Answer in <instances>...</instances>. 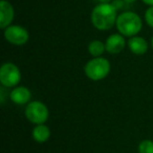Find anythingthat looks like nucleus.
<instances>
[{"label":"nucleus","mask_w":153,"mask_h":153,"mask_svg":"<svg viewBox=\"0 0 153 153\" xmlns=\"http://www.w3.org/2000/svg\"><path fill=\"white\" fill-rule=\"evenodd\" d=\"M117 10L112 3H100L91 12V23L99 30H108L117 23Z\"/></svg>","instance_id":"nucleus-1"},{"label":"nucleus","mask_w":153,"mask_h":153,"mask_svg":"<svg viewBox=\"0 0 153 153\" xmlns=\"http://www.w3.org/2000/svg\"><path fill=\"white\" fill-rule=\"evenodd\" d=\"M115 26L124 37H133L142 30L143 21L134 12H124L117 16Z\"/></svg>","instance_id":"nucleus-2"},{"label":"nucleus","mask_w":153,"mask_h":153,"mask_svg":"<svg viewBox=\"0 0 153 153\" xmlns=\"http://www.w3.org/2000/svg\"><path fill=\"white\" fill-rule=\"evenodd\" d=\"M111 70V64L106 58L97 57L88 60L84 66L86 76L91 81L104 80Z\"/></svg>","instance_id":"nucleus-3"},{"label":"nucleus","mask_w":153,"mask_h":153,"mask_svg":"<svg viewBox=\"0 0 153 153\" xmlns=\"http://www.w3.org/2000/svg\"><path fill=\"white\" fill-rule=\"evenodd\" d=\"M25 117L30 123L35 125L45 124L49 117V110L47 106L41 101H32L25 107Z\"/></svg>","instance_id":"nucleus-4"},{"label":"nucleus","mask_w":153,"mask_h":153,"mask_svg":"<svg viewBox=\"0 0 153 153\" xmlns=\"http://www.w3.org/2000/svg\"><path fill=\"white\" fill-rule=\"evenodd\" d=\"M21 81V72L16 64L5 62L0 67V83L3 87L12 88L18 86Z\"/></svg>","instance_id":"nucleus-5"},{"label":"nucleus","mask_w":153,"mask_h":153,"mask_svg":"<svg viewBox=\"0 0 153 153\" xmlns=\"http://www.w3.org/2000/svg\"><path fill=\"white\" fill-rule=\"evenodd\" d=\"M4 39L9 43L17 46H21L27 43L30 39V34L27 30L20 25H10L4 30Z\"/></svg>","instance_id":"nucleus-6"},{"label":"nucleus","mask_w":153,"mask_h":153,"mask_svg":"<svg viewBox=\"0 0 153 153\" xmlns=\"http://www.w3.org/2000/svg\"><path fill=\"white\" fill-rule=\"evenodd\" d=\"M106 51L111 55H117L124 51L126 46L125 37L121 34H112L106 39L105 42Z\"/></svg>","instance_id":"nucleus-7"},{"label":"nucleus","mask_w":153,"mask_h":153,"mask_svg":"<svg viewBox=\"0 0 153 153\" xmlns=\"http://www.w3.org/2000/svg\"><path fill=\"white\" fill-rule=\"evenodd\" d=\"M15 11L14 7L9 1L1 0L0 1V28L5 30L7 26L11 25L14 20Z\"/></svg>","instance_id":"nucleus-8"},{"label":"nucleus","mask_w":153,"mask_h":153,"mask_svg":"<svg viewBox=\"0 0 153 153\" xmlns=\"http://www.w3.org/2000/svg\"><path fill=\"white\" fill-rule=\"evenodd\" d=\"M32 92L25 86H16L10 92V100L16 105H25L30 102Z\"/></svg>","instance_id":"nucleus-9"},{"label":"nucleus","mask_w":153,"mask_h":153,"mask_svg":"<svg viewBox=\"0 0 153 153\" xmlns=\"http://www.w3.org/2000/svg\"><path fill=\"white\" fill-rule=\"evenodd\" d=\"M128 47H129L130 51L136 56H143L148 51L149 45L146 39L140 36H133L130 37V39L127 42Z\"/></svg>","instance_id":"nucleus-10"},{"label":"nucleus","mask_w":153,"mask_h":153,"mask_svg":"<svg viewBox=\"0 0 153 153\" xmlns=\"http://www.w3.org/2000/svg\"><path fill=\"white\" fill-rule=\"evenodd\" d=\"M51 129L45 124L36 125V127L32 131V137L34 138V140H36L37 143H40V144L47 142L51 138Z\"/></svg>","instance_id":"nucleus-11"},{"label":"nucleus","mask_w":153,"mask_h":153,"mask_svg":"<svg viewBox=\"0 0 153 153\" xmlns=\"http://www.w3.org/2000/svg\"><path fill=\"white\" fill-rule=\"evenodd\" d=\"M106 51L105 43H103L100 40H92L88 44V53L92 58L102 57L103 53Z\"/></svg>","instance_id":"nucleus-12"},{"label":"nucleus","mask_w":153,"mask_h":153,"mask_svg":"<svg viewBox=\"0 0 153 153\" xmlns=\"http://www.w3.org/2000/svg\"><path fill=\"white\" fill-rule=\"evenodd\" d=\"M138 153H153V140H144L138 144Z\"/></svg>","instance_id":"nucleus-13"},{"label":"nucleus","mask_w":153,"mask_h":153,"mask_svg":"<svg viewBox=\"0 0 153 153\" xmlns=\"http://www.w3.org/2000/svg\"><path fill=\"white\" fill-rule=\"evenodd\" d=\"M145 20H146V23L150 27L153 28V7H150L146 11V13H145Z\"/></svg>","instance_id":"nucleus-14"},{"label":"nucleus","mask_w":153,"mask_h":153,"mask_svg":"<svg viewBox=\"0 0 153 153\" xmlns=\"http://www.w3.org/2000/svg\"><path fill=\"white\" fill-rule=\"evenodd\" d=\"M111 3H112L113 7H114L115 9H117V10H120V9H123L125 1H124V0H113V1H112Z\"/></svg>","instance_id":"nucleus-15"},{"label":"nucleus","mask_w":153,"mask_h":153,"mask_svg":"<svg viewBox=\"0 0 153 153\" xmlns=\"http://www.w3.org/2000/svg\"><path fill=\"white\" fill-rule=\"evenodd\" d=\"M142 1L149 7H153V0H142Z\"/></svg>","instance_id":"nucleus-16"},{"label":"nucleus","mask_w":153,"mask_h":153,"mask_svg":"<svg viewBox=\"0 0 153 153\" xmlns=\"http://www.w3.org/2000/svg\"><path fill=\"white\" fill-rule=\"evenodd\" d=\"M100 3H111L113 0H99Z\"/></svg>","instance_id":"nucleus-17"},{"label":"nucleus","mask_w":153,"mask_h":153,"mask_svg":"<svg viewBox=\"0 0 153 153\" xmlns=\"http://www.w3.org/2000/svg\"><path fill=\"white\" fill-rule=\"evenodd\" d=\"M126 3H133V2H135L136 0H124Z\"/></svg>","instance_id":"nucleus-18"},{"label":"nucleus","mask_w":153,"mask_h":153,"mask_svg":"<svg viewBox=\"0 0 153 153\" xmlns=\"http://www.w3.org/2000/svg\"><path fill=\"white\" fill-rule=\"evenodd\" d=\"M151 46H152V48H153V36H152V40H151Z\"/></svg>","instance_id":"nucleus-19"}]
</instances>
